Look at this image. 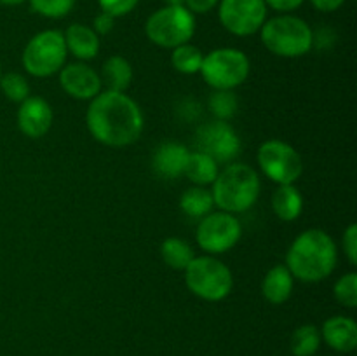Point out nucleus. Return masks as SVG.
Wrapping results in <instances>:
<instances>
[{
  "label": "nucleus",
  "mask_w": 357,
  "mask_h": 356,
  "mask_svg": "<svg viewBox=\"0 0 357 356\" xmlns=\"http://www.w3.org/2000/svg\"><path fill=\"white\" fill-rule=\"evenodd\" d=\"M86 124L96 142L121 149L142 136L145 121L142 108L131 96L115 91H101L87 107Z\"/></svg>",
  "instance_id": "nucleus-1"
},
{
  "label": "nucleus",
  "mask_w": 357,
  "mask_h": 356,
  "mask_svg": "<svg viewBox=\"0 0 357 356\" xmlns=\"http://www.w3.org/2000/svg\"><path fill=\"white\" fill-rule=\"evenodd\" d=\"M338 250L323 229H309L295 237L286 253V267L303 283H319L335 271Z\"/></svg>",
  "instance_id": "nucleus-2"
},
{
  "label": "nucleus",
  "mask_w": 357,
  "mask_h": 356,
  "mask_svg": "<svg viewBox=\"0 0 357 356\" xmlns=\"http://www.w3.org/2000/svg\"><path fill=\"white\" fill-rule=\"evenodd\" d=\"M211 185L215 206L232 215L248 212L260 195V177L248 164H227Z\"/></svg>",
  "instance_id": "nucleus-3"
},
{
  "label": "nucleus",
  "mask_w": 357,
  "mask_h": 356,
  "mask_svg": "<svg viewBox=\"0 0 357 356\" xmlns=\"http://www.w3.org/2000/svg\"><path fill=\"white\" fill-rule=\"evenodd\" d=\"M260 38L272 54L281 58H300L314 47V30L307 21L293 14L265 20Z\"/></svg>",
  "instance_id": "nucleus-4"
},
{
  "label": "nucleus",
  "mask_w": 357,
  "mask_h": 356,
  "mask_svg": "<svg viewBox=\"0 0 357 356\" xmlns=\"http://www.w3.org/2000/svg\"><path fill=\"white\" fill-rule=\"evenodd\" d=\"M183 272L185 285L199 299L208 300V302H220L232 292V271L229 265L213 255L194 257Z\"/></svg>",
  "instance_id": "nucleus-5"
},
{
  "label": "nucleus",
  "mask_w": 357,
  "mask_h": 356,
  "mask_svg": "<svg viewBox=\"0 0 357 356\" xmlns=\"http://www.w3.org/2000/svg\"><path fill=\"white\" fill-rule=\"evenodd\" d=\"M145 34L159 47L174 49L194 37L195 16L185 6H164L150 14Z\"/></svg>",
  "instance_id": "nucleus-6"
},
{
  "label": "nucleus",
  "mask_w": 357,
  "mask_h": 356,
  "mask_svg": "<svg viewBox=\"0 0 357 356\" xmlns=\"http://www.w3.org/2000/svg\"><path fill=\"white\" fill-rule=\"evenodd\" d=\"M250 58L241 49L220 47L204 56L199 73L213 89L234 91L250 75Z\"/></svg>",
  "instance_id": "nucleus-7"
},
{
  "label": "nucleus",
  "mask_w": 357,
  "mask_h": 356,
  "mask_svg": "<svg viewBox=\"0 0 357 356\" xmlns=\"http://www.w3.org/2000/svg\"><path fill=\"white\" fill-rule=\"evenodd\" d=\"M66 56L68 51H66L63 31L44 30L28 40L21 61L30 75L45 79L58 73L65 66Z\"/></svg>",
  "instance_id": "nucleus-8"
},
{
  "label": "nucleus",
  "mask_w": 357,
  "mask_h": 356,
  "mask_svg": "<svg viewBox=\"0 0 357 356\" xmlns=\"http://www.w3.org/2000/svg\"><path fill=\"white\" fill-rule=\"evenodd\" d=\"M257 161L260 164L261 173L278 185L295 184L303 173L300 154L282 140H267L261 143Z\"/></svg>",
  "instance_id": "nucleus-9"
},
{
  "label": "nucleus",
  "mask_w": 357,
  "mask_h": 356,
  "mask_svg": "<svg viewBox=\"0 0 357 356\" xmlns=\"http://www.w3.org/2000/svg\"><path fill=\"white\" fill-rule=\"evenodd\" d=\"M243 236V225L236 215L227 212L208 213L195 230L197 244L209 255H222L232 250Z\"/></svg>",
  "instance_id": "nucleus-10"
},
{
  "label": "nucleus",
  "mask_w": 357,
  "mask_h": 356,
  "mask_svg": "<svg viewBox=\"0 0 357 356\" xmlns=\"http://www.w3.org/2000/svg\"><path fill=\"white\" fill-rule=\"evenodd\" d=\"M195 150L206 154L218 164H230L241 152V138L227 121L204 122L195 131Z\"/></svg>",
  "instance_id": "nucleus-11"
},
{
  "label": "nucleus",
  "mask_w": 357,
  "mask_h": 356,
  "mask_svg": "<svg viewBox=\"0 0 357 356\" xmlns=\"http://www.w3.org/2000/svg\"><path fill=\"white\" fill-rule=\"evenodd\" d=\"M218 17L222 27L237 37H250L260 31L267 20L264 0H220Z\"/></svg>",
  "instance_id": "nucleus-12"
},
{
  "label": "nucleus",
  "mask_w": 357,
  "mask_h": 356,
  "mask_svg": "<svg viewBox=\"0 0 357 356\" xmlns=\"http://www.w3.org/2000/svg\"><path fill=\"white\" fill-rule=\"evenodd\" d=\"M59 86L75 100H93L101 93V77L86 63H70L59 70Z\"/></svg>",
  "instance_id": "nucleus-13"
},
{
  "label": "nucleus",
  "mask_w": 357,
  "mask_h": 356,
  "mask_svg": "<svg viewBox=\"0 0 357 356\" xmlns=\"http://www.w3.org/2000/svg\"><path fill=\"white\" fill-rule=\"evenodd\" d=\"M17 128L24 136L31 140L42 138L47 135L52 126V108L44 98L40 96H28L26 100L21 101L17 108Z\"/></svg>",
  "instance_id": "nucleus-14"
},
{
  "label": "nucleus",
  "mask_w": 357,
  "mask_h": 356,
  "mask_svg": "<svg viewBox=\"0 0 357 356\" xmlns=\"http://www.w3.org/2000/svg\"><path fill=\"white\" fill-rule=\"evenodd\" d=\"M188 154L190 150L178 142H164L153 152V171L159 177L167 178H178L185 173V166H187Z\"/></svg>",
  "instance_id": "nucleus-15"
},
{
  "label": "nucleus",
  "mask_w": 357,
  "mask_h": 356,
  "mask_svg": "<svg viewBox=\"0 0 357 356\" xmlns=\"http://www.w3.org/2000/svg\"><path fill=\"white\" fill-rule=\"evenodd\" d=\"M321 339L333 351L352 353L357 348V323L347 316L330 318L321 328Z\"/></svg>",
  "instance_id": "nucleus-16"
},
{
  "label": "nucleus",
  "mask_w": 357,
  "mask_h": 356,
  "mask_svg": "<svg viewBox=\"0 0 357 356\" xmlns=\"http://www.w3.org/2000/svg\"><path fill=\"white\" fill-rule=\"evenodd\" d=\"M63 37H65L66 51L72 52L77 59L87 61V59L96 58L100 52V35L87 24H70Z\"/></svg>",
  "instance_id": "nucleus-17"
},
{
  "label": "nucleus",
  "mask_w": 357,
  "mask_h": 356,
  "mask_svg": "<svg viewBox=\"0 0 357 356\" xmlns=\"http://www.w3.org/2000/svg\"><path fill=\"white\" fill-rule=\"evenodd\" d=\"M293 285H295V278L291 276L289 269L286 265H274L272 269H268L261 281V293H264L265 300L279 306L291 297Z\"/></svg>",
  "instance_id": "nucleus-18"
},
{
  "label": "nucleus",
  "mask_w": 357,
  "mask_h": 356,
  "mask_svg": "<svg viewBox=\"0 0 357 356\" xmlns=\"http://www.w3.org/2000/svg\"><path fill=\"white\" fill-rule=\"evenodd\" d=\"M101 84L107 86V91L126 93L132 82V66L124 56H110L101 66Z\"/></svg>",
  "instance_id": "nucleus-19"
},
{
  "label": "nucleus",
  "mask_w": 357,
  "mask_h": 356,
  "mask_svg": "<svg viewBox=\"0 0 357 356\" xmlns=\"http://www.w3.org/2000/svg\"><path fill=\"white\" fill-rule=\"evenodd\" d=\"M272 209L284 222H293L302 215L303 198L295 184L279 185L272 194Z\"/></svg>",
  "instance_id": "nucleus-20"
},
{
  "label": "nucleus",
  "mask_w": 357,
  "mask_h": 356,
  "mask_svg": "<svg viewBox=\"0 0 357 356\" xmlns=\"http://www.w3.org/2000/svg\"><path fill=\"white\" fill-rule=\"evenodd\" d=\"M218 166L215 159L202 152H190L188 154L187 166H185V177L190 181H194L199 187H206V185L213 184L215 178L218 177Z\"/></svg>",
  "instance_id": "nucleus-21"
},
{
  "label": "nucleus",
  "mask_w": 357,
  "mask_h": 356,
  "mask_svg": "<svg viewBox=\"0 0 357 356\" xmlns=\"http://www.w3.org/2000/svg\"><path fill=\"white\" fill-rule=\"evenodd\" d=\"M213 206H215V201H213L211 191L199 187V185L187 188L180 198L181 212L187 216H190V218L201 220L202 216L211 213Z\"/></svg>",
  "instance_id": "nucleus-22"
},
{
  "label": "nucleus",
  "mask_w": 357,
  "mask_h": 356,
  "mask_svg": "<svg viewBox=\"0 0 357 356\" xmlns=\"http://www.w3.org/2000/svg\"><path fill=\"white\" fill-rule=\"evenodd\" d=\"M160 255L167 267L174 271H185L187 265L190 264L192 258L195 257L194 250L190 244L181 237H167L160 244Z\"/></svg>",
  "instance_id": "nucleus-23"
},
{
  "label": "nucleus",
  "mask_w": 357,
  "mask_h": 356,
  "mask_svg": "<svg viewBox=\"0 0 357 356\" xmlns=\"http://www.w3.org/2000/svg\"><path fill=\"white\" fill-rule=\"evenodd\" d=\"M321 330L316 325H302L289 339V348L295 356H314L321 348Z\"/></svg>",
  "instance_id": "nucleus-24"
},
{
  "label": "nucleus",
  "mask_w": 357,
  "mask_h": 356,
  "mask_svg": "<svg viewBox=\"0 0 357 356\" xmlns=\"http://www.w3.org/2000/svg\"><path fill=\"white\" fill-rule=\"evenodd\" d=\"M171 51H173L171 52V65H173L176 72L185 73V75L199 73L204 54H202V51L197 45H192L190 42H187V44L178 45V47L171 49Z\"/></svg>",
  "instance_id": "nucleus-25"
},
{
  "label": "nucleus",
  "mask_w": 357,
  "mask_h": 356,
  "mask_svg": "<svg viewBox=\"0 0 357 356\" xmlns=\"http://www.w3.org/2000/svg\"><path fill=\"white\" fill-rule=\"evenodd\" d=\"M208 108L216 121H229V119H232L237 114L239 100L234 94V91L215 89L209 94Z\"/></svg>",
  "instance_id": "nucleus-26"
},
{
  "label": "nucleus",
  "mask_w": 357,
  "mask_h": 356,
  "mask_svg": "<svg viewBox=\"0 0 357 356\" xmlns=\"http://www.w3.org/2000/svg\"><path fill=\"white\" fill-rule=\"evenodd\" d=\"M0 89L6 94L7 100L14 103H21L30 96V84L21 73L9 72L0 77Z\"/></svg>",
  "instance_id": "nucleus-27"
},
{
  "label": "nucleus",
  "mask_w": 357,
  "mask_h": 356,
  "mask_svg": "<svg viewBox=\"0 0 357 356\" xmlns=\"http://www.w3.org/2000/svg\"><path fill=\"white\" fill-rule=\"evenodd\" d=\"M33 13L49 20H61L75 6V0H28Z\"/></svg>",
  "instance_id": "nucleus-28"
},
{
  "label": "nucleus",
  "mask_w": 357,
  "mask_h": 356,
  "mask_svg": "<svg viewBox=\"0 0 357 356\" xmlns=\"http://www.w3.org/2000/svg\"><path fill=\"white\" fill-rule=\"evenodd\" d=\"M333 295L344 307L357 306V274L356 272H347L342 278L337 279L333 286Z\"/></svg>",
  "instance_id": "nucleus-29"
},
{
  "label": "nucleus",
  "mask_w": 357,
  "mask_h": 356,
  "mask_svg": "<svg viewBox=\"0 0 357 356\" xmlns=\"http://www.w3.org/2000/svg\"><path fill=\"white\" fill-rule=\"evenodd\" d=\"M98 3H100V9L103 13L110 14L114 17H121L135 10L139 0H98Z\"/></svg>",
  "instance_id": "nucleus-30"
},
{
  "label": "nucleus",
  "mask_w": 357,
  "mask_h": 356,
  "mask_svg": "<svg viewBox=\"0 0 357 356\" xmlns=\"http://www.w3.org/2000/svg\"><path fill=\"white\" fill-rule=\"evenodd\" d=\"M342 244H344V251L347 260L351 262V265H356L357 264V225L356 223H351V225L345 229Z\"/></svg>",
  "instance_id": "nucleus-31"
},
{
  "label": "nucleus",
  "mask_w": 357,
  "mask_h": 356,
  "mask_svg": "<svg viewBox=\"0 0 357 356\" xmlns=\"http://www.w3.org/2000/svg\"><path fill=\"white\" fill-rule=\"evenodd\" d=\"M114 27H115V17L101 10V13L94 17V23L91 28H93L98 35H108L112 30H114Z\"/></svg>",
  "instance_id": "nucleus-32"
},
{
  "label": "nucleus",
  "mask_w": 357,
  "mask_h": 356,
  "mask_svg": "<svg viewBox=\"0 0 357 356\" xmlns=\"http://www.w3.org/2000/svg\"><path fill=\"white\" fill-rule=\"evenodd\" d=\"M264 2L267 6V9L271 7V9L278 10L281 14H289L291 10L298 9L305 0H264Z\"/></svg>",
  "instance_id": "nucleus-33"
},
{
  "label": "nucleus",
  "mask_w": 357,
  "mask_h": 356,
  "mask_svg": "<svg viewBox=\"0 0 357 356\" xmlns=\"http://www.w3.org/2000/svg\"><path fill=\"white\" fill-rule=\"evenodd\" d=\"M220 0H185L183 6L190 10L192 14H206L218 6Z\"/></svg>",
  "instance_id": "nucleus-34"
},
{
  "label": "nucleus",
  "mask_w": 357,
  "mask_h": 356,
  "mask_svg": "<svg viewBox=\"0 0 357 356\" xmlns=\"http://www.w3.org/2000/svg\"><path fill=\"white\" fill-rule=\"evenodd\" d=\"M310 3L321 13H333L344 6L345 0H310Z\"/></svg>",
  "instance_id": "nucleus-35"
},
{
  "label": "nucleus",
  "mask_w": 357,
  "mask_h": 356,
  "mask_svg": "<svg viewBox=\"0 0 357 356\" xmlns=\"http://www.w3.org/2000/svg\"><path fill=\"white\" fill-rule=\"evenodd\" d=\"M24 2H26V0H0V3H2V6H7V7H17Z\"/></svg>",
  "instance_id": "nucleus-36"
},
{
  "label": "nucleus",
  "mask_w": 357,
  "mask_h": 356,
  "mask_svg": "<svg viewBox=\"0 0 357 356\" xmlns=\"http://www.w3.org/2000/svg\"><path fill=\"white\" fill-rule=\"evenodd\" d=\"M167 6H183L185 0H166Z\"/></svg>",
  "instance_id": "nucleus-37"
},
{
  "label": "nucleus",
  "mask_w": 357,
  "mask_h": 356,
  "mask_svg": "<svg viewBox=\"0 0 357 356\" xmlns=\"http://www.w3.org/2000/svg\"><path fill=\"white\" fill-rule=\"evenodd\" d=\"M0 77H2V70H0Z\"/></svg>",
  "instance_id": "nucleus-38"
}]
</instances>
